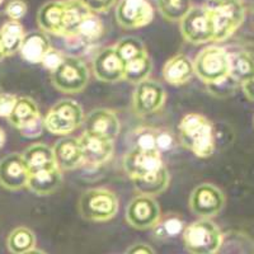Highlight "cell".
I'll use <instances>...</instances> for the list:
<instances>
[{
    "label": "cell",
    "mask_w": 254,
    "mask_h": 254,
    "mask_svg": "<svg viewBox=\"0 0 254 254\" xmlns=\"http://www.w3.org/2000/svg\"><path fill=\"white\" fill-rule=\"evenodd\" d=\"M4 58H6V54L5 50H4L3 44H1V41H0V60H3Z\"/></svg>",
    "instance_id": "obj_46"
},
{
    "label": "cell",
    "mask_w": 254,
    "mask_h": 254,
    "mask_svg": "<svg viewBox=\"0 0 254 254\" xmlns=\"http://www.w3.org/2000/svg\"><path fill=\"white\" fill-rule=\"evenodd\" d=\"M158 8L165 19L177 22L192 9V0H159Z\"/></svg>",
    "instance_id": "obj_33"
},
{
    "label": "cell",
    "mask_w": 254,
    "mask_h": 254,
    "mask_svg": "<svg viewBox=\"0 0 254 254\" xmlns=\"http://www.w3.org/2000/svg\"><path fill=\"white\" fill-rule=\"evenodd\" d=\"M163 165L164 164L162 162V156L158 150L147 151L132 147L124 159L125 172L131 181L149 176L160 169Z\"/></svg>",
    "instance_id": "obj_13"
},
{
    "label": "cell",
    "mask_w": 254,
    "mask_h": 254,
    "mask_svg": "<svg viewBox=\"0 0 254 254\" xmlns=\"http://www.w3.org/2000/svg\"><path fill=\"white\" fill-rule=\"evenodd\" d=\"M131 141H132V147L141 149V150L154 151L156 149V130L151 127L142 126L136 128L131 133Z\"/></svg>",
    "instance_id": "obj_35"
},
{
    "label": "cell",
    "mask_w": 254,
    "mask_h": 254,
    "mask_svg": "<svg viewBox=\"0 0 254 254\" xmlns=\"http://www.w3.org/2000/svg\"><path fill=\"white\" fill-rule=\"evenodd\" d=\"M203 5L210 12L215 28L214 41L228 40L242 26L246 8L242 0H207Z\"/></svg>",
    "instance_id": "obj_2"
},
{
    "label": "cell",
    "mask_w": 254,
    "mask_h": 254,
    "mask_svg": "<svg viewBox=\"0 0 254 254\" xmlns=\"http://www.w3.org/2000/svg\"><path fill=\"white\" fill-rule=\"evenodd\" d=\"M116 52L119 54L121 60L124 61L126 65L128 61L133 60V59L139 58V56L146 54L144 44L139 38L136 37H125L120 41L119 44L115 46Z\"/></svg>",
    "instance_id": "obj_34"
},
{
    "label": "cell",
    "mask_w": 254,
    "mask_h": 254,
    "mask_svg": "<svg viewBox=\"0 0 254 254\" xmlns=\"http://www.w3.org/2000/svg\"><path fill=\"white\" fill-rule=\"evenodd\" d=\"M132 182L140 194L154 197L167 190L168 185H169V173H168L167 168L163 165L160 169L155 171L154 173L142 177V178L133 179Z\"/></svg>",
    "instance_id": "obj_25"
},
{
    "label": "cell",
    "mask_w": 254,
    "mask_h": 254,
    "mask_svg": "<svg viewBox=\"0 0 254 254\" xmlns=\"http://www.w3.org/2000/svg\"><path fill=\"white\" fill-rule=\"evenodd\" d=\"M153 71V63H151L150 56L146 54L139 56V58L133 59L128 61L125 65V76L127 81L133 84H139L141 81L149 79V75Z\"/></svg>",
    "instance_id": "obj_30"
},
{
    "label": "cell",
    "mask_w": 254,
    "mask_h": 254,
    "mask_svg": "<svg viewBox=\"0 0 254 254\" xmlns=\"http://www.w3.org/2000/svg\"><path fill=\"white\" fill-rule=\"evenodd\" d=\"M22 156H23L24 162L28 167L29 174L47 171V169H54V168L58 167L52 147L45 144L31 145L23 151Z\"/></svg>",
    "instance_id": "obj_22"
},
{
    "label": "cell",
    "mask_w": 254,
    "mask_h": 254,
    "mask_svg": "<svg viewBox=\"0 0 254 254\" xmlns=\"http://www.w3.org/2000/svg\"><path fill=\"white\" fill-rule=\"evenodd\" d=\"M45 130V124L44 119L42 117H37L36 120H33L32 122L27 124L26 126H23L22 128H19L20 135L27 137V139H36V137H40L42 135Z\"/></svg>",
    "instance_id": "obj_37"
},
{
    "label": "cell",
    "mask_w": 254,
    "mask_h": 254,
    "mask_svg": "<svg viewBox=\"0 0 254 254\" xmlns=\"http://www.w3.org/2000/svg\"><path fill=\"white\" fill-rule=\"evenodd\" d=\"M83 121L80 104L71 99H63L54 104L44 119L45 128L55 135H67L79 128Z\"/></svg>",
    "instance_id": "obj_5"
},
{
    "label": "cell",
    "mask_w": 254,
    "mask_h": 254,
    "mask_svg": "<svg viewBox=\"0 0 254 254\" xmlns=\"http://www.w3.org/2000/svg\"><path fill=\"white\" fill-rule=\"evenodd\" d=\"M165 102V90L158 81L146 80L137 84L133 92V111L136 115L147 116L163 107Z\"/></svg>",
    "instance_id": "obj_12"
},
{
    "label": "cell",
    "mask_w": 254,
    "mask_h": 254,
    "mask_svg": "<svg viewBox=\"0 0 254 254\" xmlns=\"http://www.w3.org/2000/svg\"><path fill=\"white\" fill-rule=\"evenodd\" d=\"M54 87L64 93H79L87 87L89 71L87 65L75 56H65L63 63L51 71Z\"/></svg>",
    "instance_id": "obj_6"
},
{
    "label": "cell",
    "mask_w": 254,
    "mask_h": 254,
    "mask_svg": "<svg viewBox=\"0 0 254 254\" xmlns=\"http://www.w3.org/2000/svg\"><path fill=\"white\" fill-rule=\"evenodd\" d=\"M63 177H61V169L59 167L47 171H41L37 173L29 174L27 188L36 194L46 196V194L54 193L55 190L60 188Z\"/></svg>",
    "instance_id": "obj_23"
},
{
    "label": "cell",
    "mask_w": 254,
    "mask_h": 254,
    "mask_svg": "<svg viewBox=\"0 0 254 254\" xmlns=\"http://www.w3.org/2000/svg\"><path fill=\"white\" fill-rule=\"evenodd\" d=\"M176 145V137L173 133L165 130H156V149L159 153L172 150Z\"/></svg>",
    "instance_id": "obj_39"
},
{
    "label": "cell",
    "mask_w": 254,
    "mask_h": 254,
    "mask_svg": "<svg viewBox=\"0 0 254 254\" xmlns=\"http://www.w3.org/2000/svg\"><path fill=\"white\" fill-rule=\"evenodd\" d=\"M3 1H4V0H0V5H1V4H3Z\"/></svg>",
    "instance_id": "obj_48"
},
{
    "label": "cell",
    "mask_w": 254,
    "mask_h": 254,
    "mask_svg": "<svg viewBox=\"0 0 254 254\" xmlns=\"http://www.w3.org/2000/svg\"><path fill=\"white\" fill-rule=\"evenodd\" d=\"M90 13L92 12L81 3V0H65L63 37L74 40L76 37L81 20Z\"/></svg>",
    "instance_id": "obj_24"
},
{
    "label": "cell",
    "mask_w": 254,
    "mask_h": 254,
    "mask_svg": "<svg viewBox=\"0 0 254 254\" xmlns=\"http://www.w3.org/2000/svg\"><path fill=\"white\" fill-rule=\"evenodd\" d=\"M92 13H104L115 5L116 0H81Z\"/></svg>",
    "instance_id": "obj_42"
},
{
    "label": "cell",
    "mask_w": 254,
    "mask_h": 254,
    "mask_svg": "<svg viewBox=\"0 0 254 254\" xmlns=\"http://www.w3.org/2000/svg\"><path fill=\"white\" fill-rule=\"evenodd\" d=\"M119 211V198L106 188L85 190L79 199V212L85 220L94 222L110 221Z\"/></svg>",
    "instance_id": "obj_4"
},
{
    "label": "cell",
    "mask_w": 254,
    "mask_h": 254,
    "mask_svg": "<svg viewBox=\"0 0 254 254\" xmlns=\"http://www.w3.org/2000/svg\"><path fill=\"white\" fill-rule=\"evenodd\" d=\"M50 49L51 42L47 33L44 31H35L24 36L19 51L22 58L28 63L41 64Z\"/></svg>",
    "instance_id": "obj_20"
},
{
    "label": "cell",
    "mask_w": 254,
    "mask_h": 254,
    "mask_svg": "<svg viewBox=\"0 0 254 254\" xmlns=\"http://www.w3.org/2000/svg\"><path fill=\"white\" fill-rule=\"evenodd\" d=\"M64 59H65V55H64L63 52L51 47V49L47 51V54L45 55L44 60H42L41 64L44 65L45 69L50 70V71H54V70L63 63Z\"/></svg>",
    "instance_id": "obj_40"
},
{
    "label": "cell",
    "mask_w": 254,
    "mask_h": 254,
    "mask_svg": "<svg viewBox=\"0 0 254 254\" xmlns=\"http://www.w3.org/2000/svg\"><path fill=\"white\" fill-rule=\"evenodd\" d=\"M64 15H65V0H52L40 8L37 23L45 33L63 37Z\"/></svg>",
    "instance_id": "obj_18"
},
{
    "label": "cell",
    "mask_w": 254,
    "mask_h": 254,
    "mask_svg": "<svg viewBox=\"0 0 254 254\" xmlns=\"http://www.w3.org/2000/svg\"><path fill=\"white\" fill-rule=\"evenodd\" d=\"M93 70L97 79L106 83H116L124 79L125 63L115 47L103 49L93 60Z\"/></svg>",
    "instance_id": "obj_16"
},
{
    "label": "cell",
    "mask_w": 254,
    "mask_h": 254,
    "mask_svg": "<svg viewBox=\"0 0 254 254\" xmlns=\"http://www.w3.org/2000/svg\"><path fill=\"white\" fill-rule=\"evenodd\" d=\"M85 131L113 141L120 133L119 117L104 108L92 111L85 120Z\"/></svg>",
    "instance_id": "obj_17"
},
{
    "label": "cell",
    "mask_w": 254,
    "mask_h": 254,
    "mask_svg": "<svg viewBox=\"0 0 254 254\" xmlns=\"http://www.w3.org/2000/svg\"><path fill=\"white\" fill-rule=\"evenodd\" d=\"M52 150H54L56 164L60 169L72 171L83 164V155H81L78 139L63 137L58 142H55Z\"/></svg>",
    "instance_id": "obj_19"
},
{
    "label": "cell",
    "mask_w": 254,
    "mask_h": 254,
    "mask_svg": "<svg viewBox=\"0 0 254 254\" xmlns=\"http://www.w3.org/2000/svg\"><path fill=\"white\" fill-rule=\"evenodd\" d=\"M26 36L23 26L18 20H9L0 28V41L3 44L6 56H12L20 50Z\"/></svg>",
    "instance_id": "obj_28"
},
{
    "label": "cell",
    "mask_w": 254,
    "mask_h": 254,
    "mask_svg": "<svg viewBox=\"0 0 254 254\" xmlns=\"http://www.w3.org/2000/svg\"><path fill=\"white\" fill-rule=\"evenodd\" d=\"M225 205L222 190L210 183L197 186L190 196V208L196 216L210 219L219 214Z\"/></svg>",
    "instance_id": "obj_10"
},
{
    "label": "cell",
    "mask_w": 254,
    "mask_h": 254,
    "mask_svg": "<svg viewBox=\"0 0 254 254\" xmlns=\"http://www.w3.org/2000/svg\"><path fill=\"white\" fill-rule=\"evenodd\" d=\"M5 140H6L5 132H4L3 128L0 127V149L4 146V144H5Z\"/></svg>",
    "instance_id": "obj_45"
},
{
    "label": "cell",
    "mask_w": 254,
    "mask_h": 254,
    "mask_svg": "<svg viewBox=\"0 0 254 254\" xmlns=\"http://www.w3.org/2000/svg\"><path fill=\"white\" fill-rule=\"evenodd\" d=\"M208 92L211 94L216 95V97H228V95L233 94L237 89V85L239 84L230 76H226L225 79H222L221 81H217L214 84H207Z\"/></svg>",
    "instance_id": "obj_36"
},
{
    "label": "cell",
    "mask_w": 254,
    "mask_h": 254,
    "mask_svg": "<svg viewBox=\"0 0 254 254\" xmlns=\"http://www.w3.org/2000/svg\"><path fill=\"white\" fill-rule=\"evenodd\" d=\"M229 76L238 84L246 83L254 76V60L247 52L229 55Z\"/></svg>",
    "instance_id": "obj_27"
},
{
    "label": "cell",
    "mask_w": 254,
    "mask_h": 254,
    "mask_svg": "<svg viewBox=\"0 0 254 254\" xmlns=\"http://www.w3.org/2000/svg\"><path fill=\"white\" fill-rule=\"evenodd\" d=\"M40 116L38 106L33 99L29 98V97H20L17 99V103H15L10 116L8 117V121L17 130H19Z\"/></svg>",
    "instance_id": "obj_26"
},
{
    "label": "cell",
    "mask_w": 254,
    "mask_h": 254,
    "mask_svg": "<svg viewBox=\"0 0 254 254\" xmlns=\"http://www.w3.org/2000/svg\"><path fill=\"white\" fill-rule=\"evenodd\" d=\"M126 254H155V252L150 246L144 244V243H137L127 249Z\"/></svg>",
    "instance_id": "obj_43"
},
{
    "label": "cell",
    "mask_w": 254,
    "mask_h": 254,
    "mask_svg": "<svg viewBox=\"0 0 254 254\" xmlns=\"http://www.w3.org/2000/svg\"><path fill=\"white\" fill-rule=\"evenodd\" d=\"M162 217L156 199L146 194H139L130 201L126 208V220L137 230L153 229Z\"/></svg>",
    "instance_id": "obj_9"
},
{
    "label": "cell",
    "mask_w": 254,
    "mask_h": 254,
    "mask_svg": "<svg viewBox=\"0 0 254 254\" xmlns=\"http://www.w3.org/2000/svg\"><path fill=\"white\" fill-rule=\"evenodd\" d=\"M18 97L10 93H0V117L8 119L15 103H17Z\"/></svg>",
    "instance_id": "obj_41"
},
{
    "label": "cell",
    "mask_w": 254,
    "mask_h": 254,
    "mask_svg": "<svg viewBox=\"0 0 254 254\" xmlns=\"http://www.w3.org/2000/svg\"><path fill=\"white\" fill-rule=\"evenodd\" d=\"M36 246V237L31 229L19 226L10 231L6 239V247L12 254H23Z\"/></svg>",
    "instance_id": "obj_29"
},
{
    "label": "cell",
    "mask_w": 254,
    "mask_h": 254,
    "mask_svg": "<svg viewBox=\"0 0 254 254\" xmlns=\"http://www.w3.org/2000/svg\"><path fill=\"white\" fill-rule=\"evenodd\" d=\"M194 74L206 84H214L229 76V54L219 46H208L198 52L193 63Z\"/></svg>",
    "instance_id": "obj_7"
},
{
    "label": "cell",
    "mask_w": 254,
    "mask_h": 254,
    "mask_svg": "<svg viewBox=\"0 0 254 254\" xmlns=\"http://www.w3.org/2000/svg\"><path fill=\"white\" fill-rule=\"evenodd\" d=\"M103 33V23L99 19L98 15L90 13L81 20L80 26L78 28V33L74 40H79L84 44H90L98 40Z\"/></svg>",
    "instance_id": "obj_32"
},
{
    "label": "cell",
    "mask_w": 254,
    "mask_h": 254,
    "mask_svg": "<svg viewBox=\"0 0 254 254\" xmlns=\"http://www.w3.org/2000/svg\"><path fill=\"white\" fill-rule=\"evenodd\" d=\"M5 13L10 18V20H18L19 22V19H22L26 15L27 4L24 3L23 0H10L6 4Z\"/></svg>",
    "instance_id": "obj_38"
},
{
    "label": "cell",
    "mask_w": 254,
    "mask_h": 254,
    "mask_svg": "<svg viewBox=\"0 0 254 254\" xmlns=\"http://www.w3.org/2000/svg\"><path fill=\"white\" fill-rule=\"evenodd\" d=\"M154 10L147 0H120L116 20L125 29H139L153 20Z\"/></svg>",
    "instance_id": "obj_11"
},
{
    "label": "cell",
    "mask_w": 254,
    "mask_h": 254,
    "mask_svg": "<svg viewBox=\"0 0 254 254\" xmlns=\"http://www.w3.org/2000/svg\"><path fill=\"white\" fill-rule=\"evenodd\" d=\"M153 1H159V0H153Z\"/></svg>",
    "instance_id": "obj_49"
},
{
    "label": "cell",
    "mask_w": 254,
    "mask_h": 254,
    "mask_svg": "<svg viewBox=\"0 0 254 254\" xmlns=\"http://www.w3.org/2000/svg\"><path fill=\"white\" fill-rule=\"evenodd\" d=\"M181 33L186 41L193 45L214 41V23L210 12L205 5L192 6V9L181 20Z\"/></svg>",
    "instance_id": "obj_8"
},
{
    "label": "cell",
    "mask_w": 254,
    "mask_h": 254,
    "mask_svg": "<svg viewBox=\"0 0 254 254\" xmlns=\"http://www.w3.org/2000/svg\"><path fill=\"white\" fill-rule=\"evenodd\" d=\"M29 171L22 154L12 153L0 160V186L9 190L27 187Z\"/></svg>",
    "instance_id": "obj_14"
},
{
    "label": "cell",
    "mask_w": 254,
    "mask_h": 254,
    "mask_svg": "<svg viewBox=\"0 0 254 254\" xmlns=\"http://www.w3.org/2000/svg\"><path fill=\"white\" fill-rule=\"evenodd\" d=\"M179 141L198 158H208L215 151L214 126L205 116L188 113L178 125Z\"/></svg>",
    "instance_id": "obj_1"
},
{
    "label": "cell",
    "mask_w": 254,
    "mask_h": 254,
    "mask_svg": "<svg viewBox=\"0 0 254 254\" xmlns=\"http://www.w3.org/2000/svg\"><path fill=\"white\" fill-rule=\"evenodd\" d=\"M185 221L178 215H167L165 217H160L153 230V237L155 240H169L176 238L185 230Z\"/></svg>",
    "instance_id": "obj_31"
},
{
    "label": "cell",
    "mask_w": 254,
    "mask_h": 254,
    "mask_svg": "<svg viewBox=\"0 0 254 254\" xmlns=\"http://www.w3.org/2000/svg\"><path fill=\"white\" fill-rule=\"evenodd\" d=\"M83 163L89 167H99L108 162L113 155V141L95 133L84 131L78 139Z\"/></svg>",
    "instance_id": "obj_15"
},
{
    "label": "cell",
    "mask_w": 254,
    "mask_h": 254,
    "mask_svg": "<svg viewBox=\"0 0 254 254\" xmlns=\"http://www.w3.org/2000/svg\"><path fill=\"white\" fill-rule=\"evenodd\" d=\"M23 254H46V253H45V252H42V251H40V249L33 248V249H31V251L26 252V253H23Z\"/></svg>",
    "instance_id": "obj_47"
},
{
    "label": "cell",
    "mask_w": 254,
    "mask_h": 254,
    "mask_svg": "<svg viewBox=\"0 0 254 254\" xmlns=\"http://www.w3.org/2000/svg\"><path fill=\"white\" fill-rule=\"evenodd\" d=\"M183 242L190 254H217L222 244L219 226L208 219H199L186 226Z\"/></svg>",
    "instance_id": "obj_3"
},
{
    "label": "cell",
    "mask_w": 254,
    "mask_h": 254,
    "mask_svg": "<svg viewBox=\"0 0 254 254\" xmlns=\"http://www.w3.org/2000/svg\"><path fill=\"white\" fill-rule=\"evenodd\" d=\"M193 74V63L182 54L169 59L163 67V78L171 85H183L190 80Z\"/></svg>",
    "instance_id": "obj_21"
},
{
    "label": "cell",
    "mask_w": 254,
    "mask_h": 254,
    "mask_svg": "<svg viewBox=\"0 0 254 254\" xmlns=\"http://www.w3.org/2000/svg\"><path fill=\"white\" fill-rule=\"evenodd\" d=\"M242 87L247 97H248L251 101L254 102V76H252V78L249 79V80H247L246 83H243Z\"/></svg>",
    "instance_id": "obj_44"
}]
</instances>
